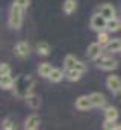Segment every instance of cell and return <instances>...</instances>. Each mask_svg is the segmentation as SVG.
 <instances>
[{
    "label": "cell",
    "instance_id": "484cf974",
    "mask_svg": "<svg viewBox=\"0 0 121 130\" xmlns=\"http://www.w3.org/2000/svg\"><path fill=\"white\" fill-rule=\"evenodd\" d=\"M14 3H17V5H20L23 9H26V8H29L30 5V0H14Z\"/></svg>",
    "mask_w": 121,
    "mask_h": 130
},
{
    "label": "cell",
    "instance_id": "8992f818",
    "mask_svg": "<svg viewBox=\"0 0 121 130\" xmlns=\"http://www.w3.org/2000/svg\"><path fill=\"white\" fill-rule=\"evenodd\" d=\"M86 56L92 59V61H95L97 58H100L101 56V44L100 42H92L88 45V50H86Z\"/></svg>",
    "mask_w": 121,
    "mask_h": 130
},
{
    "label": "cell",
    "instance_id": "4fadbf2b",
    "mask_svg": "<svg viewBox=\"0 0 121 130\" xmlns=\"http://www.w3.org/2000/svg\"><path fill=\"white\" fill-rule=\"evenodd\" d=\"M24 100H26V104H27L29 107H32V109H38V107L41 106V100H39V97L35 95V94H32V92H30Z\"/></svg>",
    "mask_w": 121,
    "mask_h": 130
},
{
    "label": "cell",
    "instance_id": "4316f807",
    "mask_svg": "<svg viewBox=\"0 0 121 130\" xmlns=\"http://www.w3.org/2000/svg\"><path fill=\"white\" fill-rule=\"evenodd\" d=\"M103 129L104 130H114L115 129V126H114V121H108V120H106V121H104V124H103Z\"/></svg>",
    "mask_w": 121,
    "mask_h": 130
},
{
    "label": "cell",
    "instance_id": "30bf717a",
    "mask_svg": "<svg viewBox=\"0 0 121 130\" xmlns=\"http://www.w3.org/2000/svg\"><path fill=\"white\" fill-rule=\"evenodd\" d=\"M39 124H41L39 117H38V115H30V117H27V120H26V123H24V129L26 130H35V129L39 127Z\"/></svg>",
    "mask_w": 121,
    "mask_h": 130
},
{
    "label": "cell",
    "instance_id": "3957f363",
    "mask_svg": "<svg viewBox=\"0 0 121 130\" xmlns=\"http://www.w3.org/2000/svg\"><path fill=\"white\" fill-rule=\"evenodd\" d=\"M95 62H97V67H98L100 70H104V71H111V70H115V68L118 67V62H117L115 59H112V58H106V56H100V58H97Z\"/></svg>",
    "mask_w": 121,
    "mask_h": 130
},
{
    "label": "cell",
    "instance_id": "2e32d148",
    "mask_svg": "<svg viewBox=\"0 0 121 130\" xmlns=\"http://www.w3.org/2000/svg\"><path fill=\"white\" fill-rule=\"evenodd\" d=\"M120 29H121V20H118L117 17L108 20V26H106V30L108 32H117Z\"/></svg>",
    "mask_w": 121,
    "mask_h": 130
},
{
    "label": "cell",
    "instance_id": "9c48e42d",
    "mask_svg": "<svg viewBox=\"0 0 121 130\" xmlns=\"http://www.w3.org/2000/svg\"><path fill=\"white\" fill-rule=\"evenodd\" d=\"M29 52H30V47L26 41H20V42L15 45V53H17V56H20V58H27V56H29Z\"/></svg>",
    "mask_w": 121,
    "mask_h": 130
},
{
    "label": "cell",
    "instance_id": "44dd1931",
    "mask_svg": "<svg viewBox=\"0 0 121 130\" xmlns=\"http://www.w3.org/2000/svg\"><path fill=\"white\" fill-rule=\"evenodd\" d=\"M82 71H79V70H67V77H68V80H71V82H77L80 77H82Z\"/></svg>",
    "mask_w": 121,
    "mask_h": 130
},
{
    "label": "cell",
    "instance_id": "7a4b0ae2",
    "mask_svg": "<svg viewBox=\"0 0 121 130\" xmlns=\"http://www.w3.org/2000/svg\"><path fill=\"white\" fill-rule=\"evenodd\" d=\"M23 23V8L17 3H12L11 9H9V26L12 29H20Z\"/></svg>",
    "mask_w": 121,
    "mask_h": 130
},
{
    "label": "cell",
    "instance_id": "ffe728a7",
    "mask_svg": "<svg viewBox=\"0 0 121 130\" xmlns=\"http://www.w3.org/2000/svg\"><path fill=\"white\" fill-rule=\"evenodd\" d=\"M36 52L41 56H47V55H50V45L47 42H38L36 44Z\"/></svg>",
    "mask_w": 121,
    "mask_h": 130
},
{
    "label": "cell",
    "instance_id": "d4e9b609",
    "mask_svg": "<svg viewBox=\"0 0 121 130\" xmlns=\"http://www.w3.org/2000/svg\"><path fill=\"white\" fill-rule=\"evenodd\" d=\"M6 74H11V67L8 64H2L0 65V76H6Z\"/></svg>",
    "mask_w": 121,
    "mask_h": 130
},
{
    "label": "cell",
    "instance_id": "e0dca14e",
    "mask_svg": "<svg viewBox=\"0 0 121 130\" xmlns=\"http://www.w3.org/2000/svg\"><path fill=\"white\" fill-rule=\"evenodd\" d=\"M52 70H53V67L49 64V62H42V64H39V67H38V73H39L41 77H49L50 73H52Z\"/></svg>",
    "mask_w": 121,
    "mask_h": 130
},
{
    "label": "cell",
    "instance_id": "52a82bcc",
    "mask_svg": "<svg viewBox=\"0 0 121 130\" xmlns=\"http://www.w3.org/2000/svg\"><path fill=\"white\" fill-rule=\"evenodd\" d=\"M76 107L79 110H89L91 107H94V104H92V100L89 95H82L76 100Z\"/></svg>",
    "mask_w": 121,
    "mask_h": 130
},
{
    "label": "cell",
    "instance_id": "9a60e30c",
    "mask_svg": "<svg viewBox=\"0 0 121 130\" xmlns=\"http://www.w3.org/2000/svg\"><path fill=\"white\" fill-rule=\"evenodd\" d=\"M104 117H106L108 121H114V123H115L117 118H118V109L114 107V106L106 107V110H104Z\"/></svg>",
    "mask_w": 121,
    "mask_h": 130
},
{
    "label": "cell",
    "instance_id": "cb8c5ba5",
    "mask_svg": "<svg viewBox=\"0 0 121 130\" xmlns=\"http://www.w3.org/2000/svg\"><path fill=\"white\" fill-rule=\"evenodd\" d=\"M2 129H15V124L12 123V120L11 118H6V120H3V123H2Z\"/></svg>",
    "mask_w": 121,
    "mask_h": 130
},
{
    "label": "cell",
    "instance_id": "603a6c76",
    "mask_svg": "<svg viewBox=\"0 0 121 130\" xmlns=\"http://www.w3.org/2000/svg\"><path fill=\"white\" fill-rule=\"evenodd\" d=\"M97 39H98L97 42H100L101 45H106V44L111 41V39H109V35H108V32H103V30H100V32H98V38H97Z\"/></svg>",
    "mask_w": 121,
    "mask_h": 130
},
{
    "label": "cell",
    "instance_id": "83f0119b",
    "mask_svg": "<svg viewBox=\"0 0 121 130\" xmlns=\"http://www.w3.org/2000/svg\"><path fill=\"white\" fill-rule=\"evenodd\" d=\"M115 130H121V126H115Z\"/></svg>",
    "mask_w": 121,
    "mask_h": 130
},
{
    "label": "cell",
    "instance_id": "5bb4252c",
    "mask_svg": "<svg viewBox=\"0 0 121 130\" xmlns=\"http://www.w3.org/2000/svg\"><path fill=\"white\" fill-rule=\"evenodd\" d=\"M14 80H15V79H12L11 74L2 76V79H0V86H2V89H12V86H14Z\"/></svg>",
    "mask_w": 121,
    "mask_h": 130
},
{
    "label": "cell",
    "instance_id": "ac0fdd59",
    "mask_svg": "<svg viewBox=\"0 0 121 130\" xmlns=\"http://www.w3.org/2000/svg\"><path fill=\"white\" fill-rule=\"evenodd\" d=\"M47 79H50L52 82L58 83V82H60V80L64 79V71H62L60 68H53V70H52V73H50V76H49Z\"/></svg>",
    "mask_w": 121,
    "mask_h": 130
},
{
    "label": "cell",
    "instance_id": "6da1fadb",
    "mask_svg": "<svg viewBox=\"0 0 121 130\" xmlns=\"http://www.w3.org/2000/svg\"><path fill=\"white\" fill-rule=\"evenodd\" d=\"M35 86V79L30 76V74H21L18 76L15 80H14V86H12V91L17 97L26 98L32 92Z\"/></svg>",
    "mask_w": 121,
    "mask_h": 130
},
{
    "label": "cell",
    "instance_id": "277c9868",
    "mask_svg": "<svg viewBox=\"0 0 121 130\" xmlns=\"http://www.w3.org/2000/svg\"><path fill=\"white\" fill-rule=\"evenodd\" d=\"M91 29H94V30H97V32H100V30H104L106 29V26H108V20L101 15V14H95V15H92V18H91Z\"/></svg>",
    "mask_w": 121,
    "mask_h": 130
},
{
    "label": "cell",
    "instance_id": "7c38bea8",
    "mask_svg": "<svg viewBox=\"0 0 121 130\" xmlns=\"http://www.w3.org/2000/svg\"><path fill=\"white\" fill-rule=\"evenodd\" d=\"M89 97H91V100H92L94 107H103V106L106 104V98H104L103 94H100V92H92Z\"/></svg>",
    "mask_w": 121,
    "mask_h": 130
},
{
    "label": "cell",
    "instance_id": "5b68a950",
    "mask_svg": "<svg viewBox=\"0 0 121 130\" xmlns=\"http://www.w3.org/2000/svg\"><path fill=\"white\" fill-rule=\"evenodd\" d=\"M106 86L117 95H121V79L118 76H108Z\"/></svg>",
    "mask_w": 121,
    "mask_h": 130
},
{
    "label": "cell",
    "instance_id": "d6986e66",
    "mask_svg": "<svg viewBox=\"0 0 121 130\" xmlns=\"http://www.w3.org/2000/svg\"><path fill=\"white\" fill-rule=\"evenodd\" d=\"M62 8H64V12L70 15V14H73V12L76 11V8H77V2H76V0H65Z\"/></svg>",
    "mask_w": 121,
    "mask_h": 130
},
{
    "label": "cell",
    "instance_id": "8fae6325",
    "mask_svg": "<svg viewBox=\"0 0 121 130\" xmlns=\"http://www.w3.org/2000/svg\"><path fill=\"white\" fill-rule=\"evenodd\" d=\"M104 50L108 53H117V52H121V39H111L106 45H104Z\"/></svg>",
    "mask_w": 121,
    "mask_h": 130
},
{
    "label": "cell",
    "instance_id": "7402d4cb",
    "mask_svg": "<svg viewBox=\"0 0 121 130\" xmlns=\"http://www.w3.org/2000/svg\"><path fill=\"white\" fill-rule=\"evenodd\" d=\"M76 62H77V59H76L73 55H67L65 59H64V67H65L67 70H71V68H74Z\"/></svg>",
    "mask_w": 121,
    "mask_h": 130
},
{
    "label": "cell",
    "instance_id": "ba28073f",
    "mask_svg": "<svg viewBox=\"0 0 121 130\" xmlns=\"http://www.w3.org/2000/svg\"><path fill=\"white\" fill-rule=\"evenodd\" d=\"M97 12H98V14H101V15H103L106 20L115 18V9H114V6H112V5H108V3H104V5L98 6Z\"/></svg>",
    "mask_w": 121,
    "mask_h": 130
}]
</instances>
